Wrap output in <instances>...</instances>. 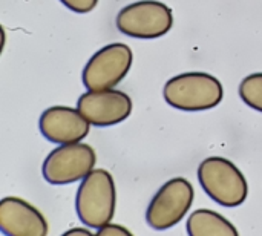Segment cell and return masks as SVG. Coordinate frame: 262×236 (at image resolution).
<instances>
[{"label": "cell", "mask_w": 262, "mask_h": 236, "mask_svg": "<svg viewBox=\"0 0 262 236\" xmlns=\"http://www.w3.org/2000/svg\"><path fill=\"white\" fill-rule=\"evenodd\" d=\"M169 106L184 112H200L216 108L224 97L221 81L207 72H186L172 77L164 89Z\"/></svg>", "instance_id": "obj_1"}, {"label": "cell", "mask_w": 262, "mask_h": 236, "mask_svg": "<svg viewBox=\"0 0 262 236\" xmlns=\"http://www.w3.org/2000/svg\"><path fill=\"white\" fill-rule=\"evenodd\" d=\"M115 181L107 170L94 169L81 180L75 197V210L84 226L98 230L109 224L115 215Z\"/></svg>", "instance_id": "obj_2"}, {"label": "cell", "mask_w": 262, "mask_h": 236, "mask_svg": "<svg viewBox=\"0 0 262 236\" xmlns=\"http://www.w3.org/2000/svg\"><path fill=\"white\" fill-rule=\"evenodd\" d=\"M203 190L224 207L241 206L249 195V184L243 172L223 157L206 158L198 167Z\"/></svg>", "instance_id": "obj_3"}, {"label": "cell", "mask_w": 262, "mask_h": 236, "mask_svg": "<svg viewBox=\"0 0 262 236\" xmlns=\"http://www.w3.org/2000/svg\"><path fill=\"white\" fill-rule=\"evenodd\" d=\"M117 28L124 35L154 40L166 35L173 26L172 9L158 0H140L124 6L117 15Z\"/></svg>", "instance_id": "obj_4"}, {"label": "cell", "mask_w": 262, "mask_h": 236, "mask_svg": "<svg viewBox=\"0 0 262 236\" xmlns=\"http://www.w3.org/2000/svg\"><path fill=\"white\" fill-rule=\"evenodd\" d=\"M97 161L95 151L81 141L60 144L45 158L43 178L54 186H64L83 180L94 170Z\"/></svg>", "instance_id": "obj_5"}, {"label": "cell", "mask_w": 262, "mask_h": 236, "mask_svg": "<svg viewBox=\"0 0 262 236\" xmlns=\"http://www.w3.org/2000/svg\"><path fill=\"white\" fill-rule=\"evenodd\" d=\"M193 187L183 177L169 180L152 198L146 221L155 230H166L177 226L190 210L193 203Z\"/></svg>", "instance_id": "obj_6"}, {"label": "cell", "mask_w": 262, "mask_h": 236, "mask_svg": "<svg viewBox=\"0 0 262 236\" xmlns=\"http://www.w3.org/2000/svg\"><path fill=\"white\" fill-rule=\"evenodd\" d=\"M134 61L132 49L124 43H111L97 51L83 69V84L89 91L114 89L127 75Z\"/></svg>", "instance_id": "obj_7"}, {"label": "cell", "mask_w": 262, "mask_h": 236, "mask_svg": "<svg viewBox=\"0 0 262 236\" xmlns=\"http://www.w3.org/2000/svg\"><path fill=\"white\" fill-rule=\"evenodd\" d=\"M77 109L92 126L109 127L124 121L132 112L130 97L118 89L88 91L78 101Z\"/></svg>", "instance_id": "obj_8"}, {"label": "cell", "mask_w": 262, "mask_h": 236, "mask_svg": "<svg viewBox=\"0 0 262 236\" xmlns=\"http://www.w3.org/2000/svg\"><path fill=\"white\" fill-rule=\"evenodd\" d=\"M41 135L57 144L78 143L88 137L91 123L88 118L74 108L52 106L46 109L38 121Z\"/></svg>", "instance_id": "obj_9"}, {"label": "cell", "mask_w": 262, "mask_h": 236, "mask_svg": "<svg viewBox=\"0 0 262 236\" xmlns=\"http://www.w3.org/2000/svg\"><path fill=\"white\" fill-rule=\"evenodd\" d=\"M0 232L6 236H46L49 226L38 209L17 197L0 203Z\"/></svg>", "instance_id": "obj_10"}, {"label": "cell", "mask_w": 262, "mask_h": 236, "mask_svg": "<svg viewBox=\"0 0 262 236\" xmlns=\"http://www.w3.org/2000/svg\"><path fill=\"white\" fill-rule=\"evenodd\" d=\"M189 236H238L236 227L218 212L209 209L195 210L187 220Z\"/></svg>", "instance_id": "obj_11"}, {"label": "cell", "mask_w": 262, "mask_h": 236, "mask_svg": "<svg viewBox=\"0 0 262 236\" xmlns=\"http://www.w3.org/2000/svg\"><path fill=\"white\" fill-rule=\"evenodd\" d=\"M239 97L247 106L262 112V72L250 74L241 81Z\"/></svg>", "instance_id": "obj_12"}, {"label": "cell", "mask_w": 262, "mask_h": 236, "mask_svg": "<svg viewBox=\"0 0 262 236\" xmlns=\"http://www.w3.org/2000/svg\"><path fill=\"white\" fill-rule=\"evenodd\" d=\"M66 8H69L71 11L77 12V14H86L95 9V6L98 5V0H60Z\"/></svg>", "instance_id": "obj_13"}, {"label": "cell", "mask_w": 262, "mask_h": 236, "mask_svg": "<svg viewBox=\"0 0 262 236\" xmlns=\"http://www.w3.org/2000/svg\"><path fill=\"white\" fill-rule=\"evenodd\" d=\"M97 235L100 236H130L132 233L127 230V229H124L123 226H120V224H106V226H103V227H100L98 230H97Z\"/></svg>", "instance_id": "obj_14"}, {"label": "cell", "mask_w": 262, "mask_h": 236, "mask_svg": "<svg viewBox=\"0 0 262 236\" xmlns=\"http://www.w3.org/2000/svg\"><path fill=\"white\" fill-rule=\"evenodd\" d=\"M64 235L69 236V235H81V236H92V232L91 230H88L86 227L84 229H80V227H77V229H71V230H68V232H64Z\"/></svg>", "instance_id": "obj_15"}]
</instances>
